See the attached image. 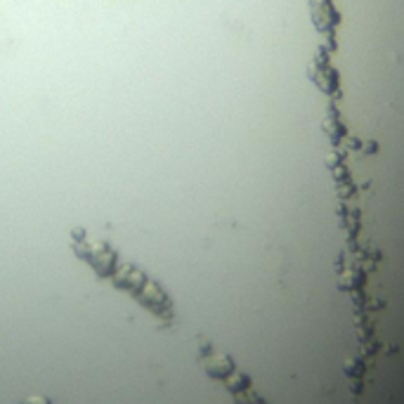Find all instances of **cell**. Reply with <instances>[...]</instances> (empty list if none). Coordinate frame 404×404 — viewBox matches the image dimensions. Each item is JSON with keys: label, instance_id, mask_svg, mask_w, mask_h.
<instances>
[{"label": "cell", "instance_id": "2", "mask_svg": "<svg viewBox=\"0 0 404 404\" xmlns=\"http://www.w3.org/2000/svg\"><path fill=\"white\" fill-rule=\"evenodd\" d=\"M21 404H50V399L43 397V395H33V397H26Z\"/></svg>", "mask_w": 404, "mask_h": 404}, {"label": "cell", "instance_id": "1", "mask_svg": "<svg viewBox=\"0 0 404 404\" xmlns=\"http://www.w3.org/2000/svg\"><path fill=\"white\" fill-rule=\"evenodd\" d=\"M114 260H116V255L111 253L109 248H102L99 253H95V258H92V265H95V270H97V274H102V277H109L111 272H114Z\"/></svg>", "mask_w": 404, "mask_h": 404}, {"label": "cell", "instance_id": "3", "mask_svg": "<svg viewBox=\"0 0 404 404\" xmlns=\"http://www.w3.org/2000/svg\"><path fill=\"white\" fill-rule=\"evenodd\" d=\"M71 234H73V239H78V241H83V236H85V232H83V229H73Z\"/></svg>", "mask_w": 404, "mask_h": 404}]
</instances>
